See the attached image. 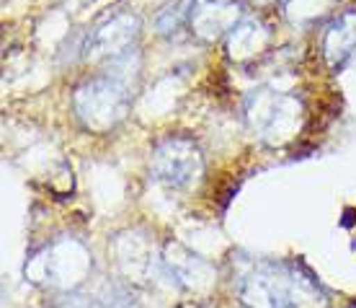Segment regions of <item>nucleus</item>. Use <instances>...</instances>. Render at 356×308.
Listing matches in <instances>:
<instances>
[{
    "label": "nucleus",
    "mask_w": 356,
    "mask_h": 308,
    "mask_svg": "<svg viewBox=\"0 0 356 308\" xmlns=\"http://www.w3.org/2000/svg\"><path fill=\"white\" fill-rule=\"evenodd\" d=\"M241 300L250 308H323L321 288L294 267L259 262L241 277Z\"/></svg>",
    "instance_id": "f257e3e1"
}]
</instances>
